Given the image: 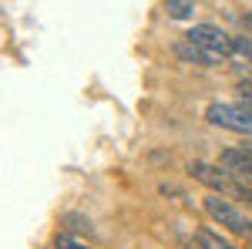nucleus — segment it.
<instances>
[{
  "mask_svg": "<svg viewBox=\"0 0 252 249\" xmlns=\"http://www.w3.org/2000/svg\"><path fill=\"white\" fill-rule=\"evenodd\" d=\"M175 54L178 58H185V61H195V64H219L222 58H215V54H209V51H202V47H195V44H178L175 47Z\"/></svg>",
  "mask_w": 252,
  "mask_h": 249,
  "instance_id": "obj_5",
  "label": "nucleus"
},
{
  "mask_svg": "<svg viewBox=\"0 0 252 249\" xmlns=\"http://www.w3.org/2000/svg\"><path fill=\"white\" fill-rule=\"evenodd\" d=\"M239 20H242V27H246V31H249V34H252V10H246V14H242V17H239Z\"/></svg>",
  "mask_w": 252,
  "mask_h": 249,
  "instance_id": "obj_11",
  "label": "nucleus"
},
{
  "mask_svg": "<svg viewBox=\"0 0 252 249\" xmlns=\"http://www.w3.org/2000/svg\"><path fill=\"white\" fill-rule=\"evenodd\" d=\"M165 14L172 20H189L195 14V0H165Z\"/></svg>",
  "mask_w": 252,
  "mask_h": 249,
  "instance_id": "obj_7",
  "label": "nucleus"
},
{
  "mask_svg": "<svg viewBox=\"0 0 252 249\" xmlns=\"http://www.w3.org/2000/svg\"><path fill=\"white\" fill-rule=\"evenodd\" d=\"M195 243H198V249H239L229 239H222L219 232H209V229H195Z\"/></svg>",
  "mask_w": 252,
  "mask_h": 249,
  "instance_id": "obj_6",
  "label": "nucleus"
},
{
  "mask_svg": "<svg viewBox=\"0 0 252 249\" xmlns=\"http://www.w3.org/2000/svg\"><path fill=\"white\" fill-rule=\"evenodd\" d=\"M205 212L212 215L219 226H225L229 232H239V236H246V239H249L252 219H249V215H246L242 209H235L229 199H222V195H215V192H212V195L205 199Z\"/></svg>",
  "mask_w": 252,
  "mask_h": 249,
  "instance_id": "obj_1",
  "label": "nucleus"
},
{
  "mask_svg": "<svg viewBox=\"0 0 252 249\" xmlns=\"http://www.w3.org/2000/svg\"><path fill=\"white\" fill-rule=\"evenodd\" d=\"M249 249H252V243H249Z\"/></svg>",
  "mask_w": 252,
  "mask_h": 249,
  "instance_id": "obj_12",
  "label": "nucleus"
},
{
  "mask_svg": "<svg viewBox=\"0 0 252 249\" xmlns=\"http://www.w3.org/2000/svg\"><path fill=\"white\" fill-rule=\"evenodd\" d=\"M249 206H252V202H249Z\"/></svg>",
  "mask_w": 252,
  "mask_h": 249,
  "instance_id": "obj_13",
  "label": "nucleus"
},
{
  "mask_svg": "<svg viewBox=\"0 0 252 249\" xmlns=\"http://www.w3.org/2000/svg\"><path fill=\"white\" fill-rule=\"evenodd\" d=\"M189 172H192L195 182H202V185H209L215 195H239V185H235V178L222 165H212V162H192L189 165Z\"/></svg>",
  "mask_w": 252,
  "mask_h": 249,
  "instance_id": "obj_4",
  "label": "nucleus"
},
{
  "mask_svg": "<svg viewBox=\"0 0 252 249\" xmlns=\"http://www.w3.org/2000/svg\"><path fill=\"white\" fill-rule=\"evenodd\" d=\"M185 40L195 44V47H202V51H209V54H215V58H222V61L232 54V37L222 27H215V24H195L192 31L185 34Z\"/></svg>",
  "mask_w": 252,
  "mask_h": 249,
  "instance_id": "obj_2",
  "label": "nucleus"
},
{
  "mask_svg": "<svg viewBox=\"0 0 252 249\" xmlns=\"http://www.w3.org/2000/svg\"><path fill=\"white\" fill-rule=\"evenodd\" d=\"M232 51L252 61V37H232Z\"/></svg>",
  "mask_w": 252,
  "mask_h": 249,
  "instance_id": "obj_8",
  "label": "nucleus"
},
{
  "mask_svg": "<svg viewBox=\"0 0 252 249\" xmlns=\"http://www.w3.org/2000/svg\"><path fill=\"white\" fill-rule=\"evenodd\" d=\"M58 249H88V246H81V243H74L67 232H61L58 236Z\"/></svg>",
  "mask_w": 252,
  "mask_h": 249,
  "instance_id": "obj_9",
  "label": "nucleus"
},
{
  "mask_svg": "<svg viewBox=\"0 0 252 249\" xmlns=\"http://www.w3.org/2000/svg\"><path fill=\"white\" fill-rule=\"evenodd\" d=\"M239 95L246 98V101H252V81H242V84H239Z\"/></svg>",
  "mask_w": 252,
  "mask_h": 249,
  "instance_id": "obj_10",
  "label": "nucleus"
},
{
  "mask_svg": "<svg viewBox=\"0 0 252 249\" xmlns=\"http://www.w3.org/2000/svg\"><path fill=\"white\" fill-rule=\"evenodd\" d=\"M205 118L219 125V128H229V132H239V135H252V115L242 108V105H222L215 101L205 108Z\"/></svg>",
  "mask_w": 252,
  "mask_h": 249,
  "instance_id": "obj_3",
  "label": "nucleus"
}]
</instances>
